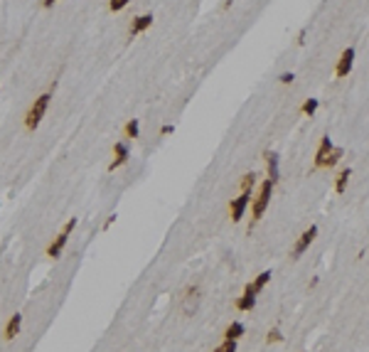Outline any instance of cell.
I'll list each match as a JSON object with an SVG mask.
<instances>
[{"label": "cell", "mask_w": 369, "mask_h": 352, "mask_svg": "<svg viewBox=\"0 0 369 352\" xmlns=\"http://www.w3.org/2000/svg\"><path fill=\"white\" fill-rule=\"evenodd\" d=\"M212 352H236V340H227V337H224V342H222L219 347H214Z\"/></svg>", "instance_id": "obj_21"}, {"label": "cell", "mask_w": 369, "mask_h": 352, "mask_svg": "<svg viewBox=\"0 0 369 352\" xmlns=\"http://www.w3.org/2000/svg\"><path fill=\"white\" fill-rule=\"evenodd\" d=\"M349 177H352V170H349V168H344L340 175H337V180H335V192H337V195L344 192V187H347V180H349Z\"/></svg>", "instance_id": "obj_16"}, {"label": "cell", "mask_w": 369, "mask_h": 352, "mask_svg": "<svg viewBox=\"0 0 369 352\" xmlns=\"http://www.w3.org/2000/svg\"><path fill=\"white\" fill-rule=\"evenodd\" d=\"M55 3H57V0H42V5H45V8H52Z\"/></svg>", "instance_id": "obj_27"}, {"label": "cell", "mask_w": 369, "mask_h": 352, "mask_svg": "<svg viewBox=\"0 0 369 352\" xmlns=\"http://www.w3.org/2000/svg\"><path fill=\"white\" fill-rule=\"evenodd\" d=\"M74 227H77V219L72 217L67 224H64V229L59 232L57 236H55V241L50 244V249H47V256H52V259H57L59 254H62V249L67 246V241H69V234L74 232Z\"/></svg>", "instance_id": "obj_3"}, {"label": "cell", "mask_w": 369, "mask_h": 352, "mask_svg": "<svg viewBox=\"0 0 369 352\" xmlns=\"http://www.w3.org/2000/svg\"><path fill=\"white\" fill-rule=\"evenodd\" d=\"M254 185H256L254 173H246V175L241 177V192H244V190H254Z\"/></svg>", "instance_id": "obj_20"}, {"label": "cell", "mask_w": 369, "mask_h": 352, "mask_svg": "<svg viewBox=\"0 0 369 352\" xmlns=\"http://www.w3.org/2000/svg\"><path fill=\"white\" fill-rule=\"evenodd\" d=\"M197 305H199V288L197 286H190L185 291V295H182V313L185 315H192L197 310Z\"/></svg>", "instance_id": "obj_7"}, {"label": "cell", "mask_w": 369, "mask_h": 352, "mask_svg": "<svg viewBox=\"0 0 369 352\" xmlns=\"http://www.w3.org/2000/svg\"><path fill=\"white\" fill-rule=\"evenodd\" d=\"M273 185H276V182H271V180H263V182H261L258 197L254 200V222H258V219L263 217L266 207L271 202V195H273Z\"/></svg>", "instance_id": "obj_2"}, {"label": "cell", "mask_w": 369, "mask_h": 352, "mask_svg": "<svg viewBox=\"0 0 369 352\" xmlns=\"http://www.w3.org/2000/svg\"><path fill=\"white\" fill-rule=\"evenodd\" d=\"M126 5H128V0H111V3H109V8H111L114 13H118V10H123Z\"/></svg>", "instance_id": "obj_23"}, {"label": "cell", "mask_w": 369, "mask_h": 352, "mask_svg": "<svg viewBox=\"0 0 369 352\" xmlns=\"http://www.w3.org/2000/svg\"><path fill=\"white\" fill-rule=\"evenodd\" d=\"M150 25H153V15H141V18H136L133 25H131V37L141 35L143 30H148Z\"/></svg>", "instance_id": "obj_13"}, {"label": "cell", "mask_w": 369, "mask_h": 352, "mask_svg": "<svg viewBox=\"0 0 369 352\" xmlns=\"http://www.w3.org/2000/svg\"><path fill=\"white\" fill-rule=\"evenodd\" d=\"M332 150H335V146H332L330 136H322L320 148H317V153H315V168H322V165H325V160H327V155H330Z\"/></svg>", "instance_id": "obj_9"}, {"label": "cell", "mask_w": 369, "mask_h": 352, "mask_svg": "<svg viewBox=\"0 0 369 352\" xmlns=\"http://www.w3.org/2000/svg\"><path fill=\"white\" fill-rule=\"evenodd\" d=\"M268 281H271V271H263V273H258V276H256V278L249 283V286H246V288H244V291H246V293H251V295H258L261 291H263V286H266Z\"/></svg>", "instance_id": "obj_10"}, {"label": "cell", "mask_w": 369, "mask_h": 352, "mask_svg": "<svg viewBox=\"0 0 369 352\" xmlns=\"http://www.w3.org/2000/svg\"><path fill=\"white\" fill-rule=\"evenodd\" d=\"M266 158V168H268V180L278 182V155L276 153H263Z\"/></svg>", "instance_id": "obj_11"}, {"label": "cell", "mask_w": 369, "mask_h": 352, "mask_svg": "<svg viewBox=\"0 0 369 352\" xmlns=\"http://www.w3.org/2000/svg\"><path fill=\"white\" fill-rule=\"evenodd\" d=\"M20 325H23V315H18V313H15V315L8 320V325H5V332H3V337H5V340H13V337L20 332Z\"/></svg>", "instance_id": "obj_12"}, {"label": "cell", "mask_w": 369, "mask_h": 352, "mask_svg": "<svg viewBox=\"0 0 369 352\" xmlns=\"http://www.w3.org/2000/svg\"><path fill=\"white\" fill-rule=\"evenodd\" d=\"M352 64H354V50L352 47H347L344 52L340 55V59H337V67H335V77H347L349 72H352Z\"/></svg>", "instance_id": "obj_6"}, {"label": "cell", "mask_w": 369, "mask_h": 352, "mask_svg": "<svg viewBox=\"0 0 369 352\" xmlns=\"http://www.w3.org/2000/svg\"><path fill=\"white\" fill-rule=\"evenodd\" d=\"M116 222V214H111V217H109V219H106V224H104V229H109V227H111V224H114Z\"/></svg>", "instance_id": "obj_26"}, {"label": "cell", "mask_w": 369, "mask_h": 352, "mask_svg": "<svg viewBox=\"0 0 369 352\" xmlns=\"http://www.w3.org/2000/svg\"><path fill=\"white\" fill-rule=\"evenodd\" d=\"M50 94H42V96H37L35 99V104L30 106L28 116H25V126H28L30 131H35L37 126H40V121H42V116H45V111H47V106H50Z\"/></svg>", "instance_id": "obj_1"}, {"label": "cell", "mask_w": 369, "mask_h": 352, "mask_svg": "<svg viewBox=\"0 0 369 352\" xmlns=\"http://www.w3.org/2000/svg\"><path fill=\"white\" fill-rule=\"evenodd\" d=\"M293 79H295V74H293V72H285V74L278 77V82H281V84H290Z\"/></svg>", "instance_id": "obj_24"}, {"label": "cell", "mask_w": 369, "mask_h": 352, "mask_svg": "<svg viewBox=\"0 0 369 352\" xmlns=\"http://www.w3.org/2000/svg\"><path fill=\"white\" fill-rule=\"evenodd\" d=\"M254 305H256V295L246 293V291L236 298V310H251Z\"/></svg>", "instance_id": "obj_14"}, {"label": "cell", "mask_w": 369, "mask_h": 352, "mask_svg": "<svg viewBox=\"0 0 369 352\" xmlns=\"http://www.w3.org/2000/svg\"><path fill=\"white\" fill-rule=\"evenodd\" d=\"M317 106H320V101H317V99H308V101H305V104H303V109H300V111H303V116H315V111H317Z\"/></svg>", "instance_id": "obj_18"}, {"label": "cell", "mask_w": 369, "mask_h": 352, "mask_svg": "<svg viewBox=\"0 0 369 352\" xmlns=\"http://www.w3.org/2000/svg\"><path fill=\"white\" fill-rule=\"evenodd\" d=\"M244 330H246L244 325L239 323V320H234V323H231L227 330H224V337H227V340H239V337L244 335Z\"/></svg>", "instance_id": "obj_15"}, {"label": "cell", "mask_w": 369, "mask_h": 352, "mask_svg": "<svg viewBox=\"0 0 369 352\" xmlns=\"http://www.w3.org/2000/svg\"><path fill=\"white\" fill-rule=\"evenodd\" d=\"M251 197H254V192H251V190H244L239 197H234V200H231V205H229L231 222H239V219L244 217V212H246V207H249V202H251Z\"/></svg>", "instance_id": "obj_4"}, {"label": "cell", "mask_w": 369, "mask_h": 352, "mask_svg": "<svg viewBox=\"0 0 369 352\" xmlns=\"http://www.w3.org/2000/svg\"><path fill=\"white\" fill-rule=\"evenodd\" d=\"M283 340V335H281V330L278 327H273V330H268V335H266V342L271 345V342H281Z\"/></svg>", "instance_id": "obj_22"}, {"label": "cell", "mask_w": 369, "mask_h": 352, "mask_svg": "<svg viewBox=\"0 0 369 352\" xmlns=\"http://www.w3.org/2000/svg\"><path fill=\"white\" fill-rule=\"evenodd\" d=\"M128 155H131V153H128V146L118 141V143L114 146V160H111V165H109V173H114V170H118L121 165H126Z\"/></svg>", "instance_id": "obj_8"}, {"label": "cell", "mask_w": 369, "mask_h": 352, "mask_svg": "<svg viewBox=\"0 0 369 352\" xmlns=\"http://www.w3.org/2000/svg\"><path fill=\"white\" fill-rule=\"evenodd\" d=\"M172 131H175L172 126H163V128H160V136H168V133H172Z\"/></svg>", "instance_id": "obj_25"}, {"label": "cell", "mask_w": 369, "mask_h": 352, "mask_svg": "<svg viewBox=\"0 0 369 352\" xmlns=\"http://www.w3.org/2000/svg\"><path fill=\"white\" fill-rule=\"evenodd\" d=\"M126 138H138V131H141V123H138V118H131L128 123H126Z\"/></svg>", "instance_id": "obj_17"}, {"label": "cell", "mask_w": 369, "mask_h": 352, "mask_svg": "<svg viewBox=\"0 0 369 352\" xmlns=\"http://www.w3.org/2000/svg\"><path fill=\"white\" fill-rule=\"evenodd\" d=\"M340 158H342V148H335V150L327 155V160H325V165H322V168H335V165L340 163Z\"/></svg>", "instance_id": "obj_19"}, {"label": "cell", "mask_w": 369, "mask_h": 352, "mask_svg": "<svg viewBox=\"0 0 369 352\" xmlns=\"http://www.w3.org/2000/svg\"><path fill=\"white\" fill-rule=\"evenodd\" d=\"M315 236H317V227H315V224H312L310 229H305V232L300 234V239H298V241H295V246H293V256H295V259L310 249V244L315 241Z\"/></svg>", "instance_id": "obj_5"}]
</instances>
